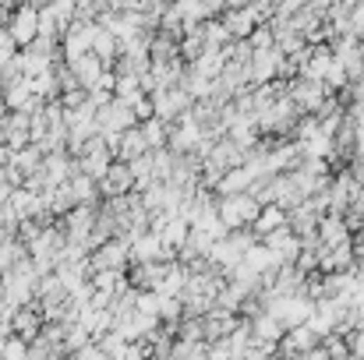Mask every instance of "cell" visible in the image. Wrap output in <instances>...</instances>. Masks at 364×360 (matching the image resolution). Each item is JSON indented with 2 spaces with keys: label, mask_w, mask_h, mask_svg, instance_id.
Here are the masks:
<instances>
[{
  "label": "cell",
  "mask_w": 364,
  "mask_h": 360,
  "mask_svg": "<svg viewBox=\"0 0 364 360\" xmlns=\"http://www.w3.org/2000/svg\"><path fill=\"white\" fill-rule=\"evenodd\" d=\"M279 227H287V209H283V205H276V202L262 205V209H258V216H255V223H251V230L258 234V240L265 237V234H272V230H279Z\"/></svg>",
  "instance_id": "cell-7"
},
{
  "label": "cell",
  "mask_w": 364,
  "mask_h": 360,
  "mask_svg": "<svg viewBox=\"0 0 364 360\" xmlns=\"http://www.w3.org/2000/svg\"><path fill=\"white\" fill-rule=\"evenodd\" d=\"M358 53H361V60H364V36L358 39Z\"/></svg>",
  "instance_id": "cell-17"
},
{
  "label": "cell",
  "mask_w": 364,
  "mask_h": 360,
  "mask_svg": "<svg viewBox=\"0 0 364 360\" xmlns=\"http://www.w3.org/2000/svg\"><path fill=\"white\" fill-rule=\"evenodd\" d=\"M25 354H28V343H25L18 332H7V336H0V357L21 360Z\"/></svg>",
  "instance_id": "cell-13"
},
{
  "label": "cell",
  "mask_w": 364,
  "mask_h": 360,
  "mask_svg": "<svg viewBox=\"0 0 364 360\" xmlns=\"http://www.w3.org/2000/svg\"><path fill=\"white\" fill-rule=\"evenodd\" d=\"M220 21H223V28L230 32V39H247L251 36V28L258 25V18H255V11L244 4V7H223L220 11Z\"/></svg>",
  "instance_id": "cell-4"
},
{
  "label": "cell",
  "mask_w": 364,
  "mask_h": 360,
  "mask_svg": "<svg viewBox=\"0 0 364 360\" xmlns=\"http://www.w3.org/2000/svg\"><path fill=\"white\" fill-rule=\"evenodd\" d=\"M0 127H4V145H11V148L28 145V110H7Z\"/></svg>",
  "instance_id": "cell-5"
},
{
  "label": "cell",
  "mask_w": 364,
  "mask_h": 360,
  "mask_svg": "<svg viewBox=\"0 0 364 360\" xmlns=\"http://www.w3.org/2000/svg\"><path fill=\"white\" fill-rule=\"evenodd\" d=\"M14 50H18V43H14V39H11V32L0 25V64H4V60H11V57H14Z\"/></svg>",
  "instance_id": "cell-14"
},
{
  "label": "cell",
  "mask_w": 364,
  "mask_h": 360,
  "mask_svg": "<svg viewBox=\"0 0 364 360\" xmlns=\"http://www.w3.org/2000/svg\"><path fill=\"white\" fill-rule=\"evenodd\" d=\"M71 71H75V78H78L85 89H92V85L100 82V75L107 71V64L89 50V53H82V57H75V60H71Z\"/></svg>",
  "instance_id": "cell-6"
},
{
  "label": "cell",
  "mask_w": 364,
  "mask_h": 360,
  "mask_svg": "<svg viewBox=\"0 0 364 360\" xmlns=\"http://www.w3.org/2000/svg\"><path fill=\"white\" fill-rule=\"evenodd\" d=\"M354 268L364 272V240H358V237H354Z\"/></svg>",
  "instance_id": "cell-15"
},
{
  "label": "cell",
  "mask_w": 364,
  "mask_h": 360,
  "mask_svg": "<svg viewBox=\"0 0 364 360\" xmlns=\"http://www.w3.org/2000/svg\"><path fill=\"white\" fill-rule=\"evenodd\" d=\"M152 107H156V117L170 124V120H177L181 114H188L191 96H188V89H181V85H166V89L152 92Z\"/></svg>",
  "instance_id": "cell-2"
},
{
  "label": "cell",
  "mask_w": 364,
  "mask_h": 360,
  "mask_svg": "<svg viewBox=\"0 0 364 360\" xmlns=\"http://www.w3.org/2000/svg\"><path fill=\"white\" fill-rule=\"evenodd\" d=\"M188 230H191V223H188L184 216H170V219H166V227L159 230V240H163L166 247H173V251H177V247L188 240Z\"/></svg>",
  "instance_id": "cell-11"
},
{
  "label": "cell",
  "mask_w": 364,
  "mask_h": 360,
  "mask_svg": "<svg viewBox=\"0 0 364 360\" xmlns=\"http://www.w3.org/2000/svg\"><path fill=\"white\" fill-rule=\"evenodd\" d=\"M68 187H71L75 202H89V205L100 202V184H96V177H89V173H82V170L68 177Z\"/></svg>",
  "instance_id": "cell-10"
},
{
  "label": "cell",
  "mask_w": 364,
  "mask_h": 360,
  "mask_svg": "<svg viewBox=\"0 0 364 360\" xmlns=\"http://www.w3.org/2000/svg\"><path fill=\"white\" fill-rule=\"evenodd\" d=\"M96 184H100V198H110V195H127V191H134L131 166H127L124 159H114V163L107 166V173H103Z\"/></svg>",
  "instance_id": "cell-3"
},
{
  "label": "cell",
  "mask_w": 364,
  "mask_h": 360,
  "mask_svg": "<svg viewBox=\"0 0 364 360\" xmlns=\"http://www.w3.org/2000/svg\"><path fill=\"white\" fill-rule=\"evenodd\" d=\"M251 177H255V170L247 166V163H241V166H230L220 180H216V195H237V191H244L247 184H251Z\"/></svg>",
  "instance_id": "cell-8"
},
{
  "label": "cell",
  "mask_w": 364,
  "mask_h": 360,
  "mask_svg": "<svg viewBox=\"0 0 364 360\" xmlns=\"http://www.w3.org/2000/svg\"><path fill=\"white\" fill-rule=\"evenodd\" d=\"M92 53L107 64V67H114V60H117V53H121V39L110 32V28H96V36H92Z\"/></svg>",
  "instance_id": "cell-9"
},
{
  "label": "cell",
  "mask_w": 364,
  "mask_h": 360,
  "mask_svg": "<svg viewBox=\"0 0 364 360\" xmlns=\"http://www.w3.org/2000/svg\"><path fill=\"white\" fill-rule=\"evenodd\" d=\"M4 28L11 32V39L18 46H28L36 39V32H39V7H32L28 0L14 4L11 14H7V21H4Z\"/></svg>",
  "instance_id": "cell-1"
},
{
  "label": "cell",
  "mask_w": 364,
  "mask_h": 360,
  "mask_svg": "<svg viewBox=\"0 0 364 360\" xmlns=\"http://www.w3.org/2000/svg\"><path fill=\"white\" fill-rule=\"evenodd\" d=\"M247 0H223V7H244Z\"/></svg>",
  "instance_id": "cell-16"
},
{
  "label": "cell",
  "mask_w": 364,
  "mask_h": 360,
  "mask_svg": "<svg viewBox=\"0 0 364 360\" xmlns=\"http://www.w3.org/2000/svg\"><path fill=\"white\" fill-rule=\"evenodd\" d=\"M138 131H141V138H145L149 148H163V145H166V120H159L156 114L138 120Z\"/></svg>",
  "instance_id": "cell-12"
}]
</instances>
